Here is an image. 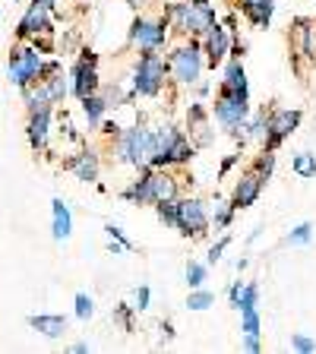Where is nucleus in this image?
Here are the masks:
<instances>
[{
	"mask_svg": "<svg viewBox=\"0 0 316 354\" xmlns=\"http://www.w3.org/2000/svg\"><path fill=\"white\" fill-rule=\"evenodd\" d=\"M120 196H124L127 203H136V206H155V203H162V199L177 196V177L168 174V168L142 165L140 177H136Z\"/></svg>",
	"mask_w": 316,
	"mask_h": 354,
	"instance_id": "1",
	"label": "nucleus"
},
{
	"mask_svg": "<svg viewBox=\"0 0 316 354\" xmlns=\"http://www.w3.org/2000/svg\"><path fill=\"white\" fill-rule=\"evenodd\" d=\"M193 158L190 136L177 130V127H158L149 133V165L152 168H168V165H187Z\"/></svg>",
	"mask_w": 316,
	"mask_h": 354,
	"instance_id": "2",
	"label": "nucleus"
},
{
	"mask_svg": "<svg viewBox=\"0 0 316 354\" xmlns=\"http://www.w3.org/2000/svg\"><path fill=\"white\" fill-rule=\"evenodd\" d=\"M168 16L177 22V29L190 38H199L206 29H212L219 16H215V7L209 0H184V3H171Z\"/></svg>",
	"mask_w": 316,
	"mask_h": 354,
	"instance_id": "3",
	"label": "nucleus"
},
{
	"mask_svg": "<svg viewBox=\"0 0 316 354\" xmlns=\"http://www.w3.org/2000/svg\"><path fill=\"white\" fill-rule=\"evenodd\" d=\"M165 76H168V60L158 51H142L133 70V95L155 98L165 88Z\"/></svg>",
	"mask_w": 316,
	"mask_h": 354,
	"instance_id": "4",
	"label": "nucleus"
},
{
	"mask_svg": "<svg viewBox=\"0 0 316 354\" xmlns=\"http://www.w3.org/2000/svg\"><path fill=\"white\" fill-rule=\"evenodd\" d=\"M203 66H206V57H203L199 41H193V38L187 44H177L174 51H171V57H168V73L174 76L180 86H193V82H199Z\"/></svg>",
	"mask_w": 316,
	"mask_h": 354,
	"instance_id": "5",
	"label": "nucleus"
},
{
	"mask_svg": "<svg viewBox=\"0 0 316 354\" xmlns=\"http://www.w3.org/2000/svg\"><path fill=\"white\" fill-rule=\"evenodd\" d=\"M41 70H44V57H41V48L38 44H22L10 54V64H7V76L16 88H26L32 82L41 80Z\"/></svg>",
	"mask_w": 316,
	"mask_h": 354,
	"instance_id": "6",
	"label": "nucleus"
},
{
	"mask_svg": "<svg viewBox=\"0 0 316 354\" xmlns=\"http://www.w3.org/2000/svg\"><path fill=\"white\" fill-rule=\"evenodd\" d=\"M118 162L130 165V168H142L149 165V130L142 127H127L118 133Z\"/></svg>",
	"mask_w": 316,
	"mask_h": 354,
	"instance_id": "7",
	"label": "nucleus"
},
{
	"mask_svg": "<svg viewBox=\"0 0 316 354\" xmlns=\"http://www.w3.org/2000/svg\"><path fill=\"white\" fill-rule=\"evenodd\" d=\"M168 41V19H155V16H136L130 26V44L140 51H158Z\"/></svg>",
	"mask_w": 316,
	"mask_h": 354,
	"instance_id": "8",
	"label": "nucleus"
},
{
	"mask_svg": "<svg viewBox=\"0 0 316 354\" xmlns=\"http://www.w3.org/2000/svg\"><path fill=\"white\" fill-rule=\"evenodd\" d=\"M51 13H54L51 0H32L29 10H26V16H22L19 26H16L19 41H35L38 35L51 32Z\"/></svg>",
	"mask_w": 316,
	"mask_h": 354,
	"instance_id": "9",
	"label": "nucleus"
},
{
	"mask_svg": "<svg viewBox=\"0 0 316 354\" xmlns=\"http://www.w3.org/2000/svg\"><path fill=\"white\" fill-rule=\"evenodd\" d=\"M209 212L199 199H177V225L174 228L180 231L184 237H203L209 231Z\"/></svg>",
	"mask_w": 316,
	"mask_h": 354,
	"instance_id": "10",
	"label": "nucleus"
},
{
	"mask_svg": "<svg viewBox=\"0 0 316 354\" xmlns=\"http://www.w3.org/2000/svg\"><path fill=\"white\" fill-rule=\"evenodd\" d=\"M212 114L219 120V127L234 133L243 120L250 118V98H237V95H228V92H219V98L212 104Z\"/></svg>",
	"mask_w": 316,
	"mask_h": 354,
	"instance_id": "11",
	"label": "nucleus"
},
{
	"mask_svg": "<svg viewBox=\"0 0 316 354\" xmlns=\"http://www.w3.org/2000/svg\"><path fill=\"white\" fill-rule=\"evenodd\" d=\"M266 120H269V130H266L263 149H272L275 152V149L297 130V124H301V111L297 108H279V111H272Z\"/></svg>",
	"mask_w": 316,
	"mask_h": 354,
	"instance_id": "12",
	"label": "nucleus"
},
{
	"mask_svg": "<svg viewBox=\"0 0 316 354\" xmlns=\"http://www.w3.org/2000/svg\"><path fill=\"white\" fill-rule=\"evenodd\" d=\"M102 88V80H98V66H95V57H82L80 64L70 70V92L76 98H86L92 92Z\"/></svg>",
	"mask_w": 316,
	"mask_h": 354,
	"instance_id": "13",
	"label": "nucleus"
},
{
	"mask_svg": "<svg viewBox=\"0 0 316 354\" xmlns=\"http://www.w3.org/2000/svg\"><path fill=\"white\" fill-rule=\"evenodd\" d=\"M38 86L44 88V95H48L51 104H64V98L70 95V82H66V73H64V66H60V60H48V64H44Z\"/></svg>",
	"mask_w": 316,
	"mask_h": 354,
	"instance_id": "14",
	"label": "nucleus"
},
{
	"mask_svg": "<svg viewBox=\"0 0 316 354\" xmlns=\"http://www.w3.org/2000/svg\"><path fill=\"white\" fill-rule=\"evenodd\" d=\"M203 54H206V64L209 66H219L221 60L231 54V32L228 29H221L219 22H215L212 29H206L203 32Z\"/></svg>",
	"mask_w": 316,
	"mask_h": 354,
	"instance_id": "15",
	"label": "nucleus"
},
{
	"mask_svg": "<svg viewBox=\"0 0 316 354\" xmlns=\"http://www.w3.org/2000/svg\"><path fill=\"white\" fill-rule=\"evenodd\" d=\"M263 184H266V177L259 174V171H247V174L241 177L234 184V193H231V206L234 209H247V206H253L259 199V193H263Z\"/></svg>",
	"mask_w": 316,
	"mask_h": 354,
	"instance_id": "16",
	"label": "nucleus"
},
{
	"mask_svg": "<svg viewBox=\"0 0 316 354\" xmlns=\"http://www.w3.org/2000/svg\"><path fill=\"white\" fill-rule=\"evenodd\" d=\"M291 44L297 57L316 60V19H297L291 26Z\"/></svg>",
	"mask_w": 316,
	"mask_h": 354,
	"instance_id": "17",
	"label": "nucleus"
},
{
	"mask_svg": "<svg viewBox=\"0 0 316 354\" xmlns=\"http://www.w3.org/2000/svg\"><path fill=\"white\" fill-rule=\"evenodd\" d=\"M219 92H228V95H237V98H250V82H247V70H243L241 57H231L225 64V76H221Z\"/></svg>",
	"mask_w": 316,
	"mask_h": 354,
	"instance_id": "18",
	"label": "nucleus"
},
{
	"mask_svg": "<svg viewBox=\"0 0 316 354\" xmlns=\"http://www.w3.org/2000/svg\"><path fill=\"white\" fill-rule=\"evenodd\" d=\"M26 136H29V146L35 152H41L48 146V136H51V108H38L29 111V127H26Z\"/></svg>",
	"mask_w": 316,
	"mask_h": 354,
	"instance_id": "19",
	"label": "nucleus"
},
{
	"mask_svg": "<svg viewBox=\"0 0 316 354\" xmlns=\"http://www.w3.org/2000/svg\"><path fill=\"white\" fill-rule=\"evenodd\" d=\"M26 323H29L35 332H41L44 339H60L66 332V326H70V319L60 317V313H32Z\"/></svg>",
	"mask_w": 316,
	"mask_h": 354,
	"instance_id": "20",
	"label": "nucleus"
},
{
	"mask_svg": "<svg viewBox=\"0 0 316 354\" xmlns=\"http://www.w3.org/2000/svg\"><path fill=\"white\" fill-rule=\"evenodd\" d=\"M66 171H73L80 180H86V184H92V180H98V155L92 152V149H86V152L73 155V158H66L64 162Z\"/></svg>",
	"mask_w": 316,
	"mask_h": 354,
	"instance_id": "21",
	"label": "nucleus"
},
{
	"mask_svg": "<svg viewBox=\"0 0 316 354\" xmlns=\"http://www.w3.org/2000/svg\"><path fill=\"white\" fill-rule=\"evenodd\" d=\"M70 231H73V215H70V206L57 196L51 203V234H54V241H66Z\"/></svg>",
	"mask_w": 316,
	"mask_h": 354,
	"instance_id": "22",
	"label": "nucleus"
},
{
	"mask_svg": "<svg viewBox=\"0 0 316 354\" xmlns=\"http://www.w3.org/2000/svg\"><path fill=\"white\" fill-rule=\"evenodd\" d=\"M241 10L243 16L253 22V26H269L272 22V13H275V0H241Z\"/></svg>",
	"mask_w": 316,
	"mask_h": 354,
	"instance_id": "23",
	"label": "nucleus"
},
{
	"mask_svg": "<svg viewBox=\"0 0 316 354\" xmlns=\"http://www.w3.org/2000/svg\"><path fill=\"white\" fill-rule=\"evenodd\" d=\"M80 102H82V114H86L89 127H102V120H104V111H108V104H104L102 92H92V95L80 98Z\"/></svg>",
	"mask_w": 316,
	"mask_h": 354,
	"instance_id": "24",
	"label": "nucleus"
},
{
	"mask_svg": "<svg viewBox=\"0 0 316 354\" xmlns=\"http://www.w3.org/2000/svg\"><path fill=\"white\" fill-rule=\"evenodd\" d=\"M259 304V285L257 281H241V291L234 297V307L243 310V307H257Z\"/></svg>",
	"mask_w": 316,
	"mask_h": 354,
	"instance_id": "25",
	"label": "nucleus"
},
{
	"mask_svg": "<svg viewBox=\"0 0 316 354\" xmlns=\"http://www.w3.org/2000/svg\"><path fill=\"white\" fill-rule=\"evenodd\" d=\"M234 212H237V209L231 206V199H215V212H212V218H209V221H212L215 228L221 231V228H228V225H231Z\"/></svg>",
	"mask_w": 316,
	"mask_h": 354,
	"instance_id": "26",
	"label": "nucleus"
},
{
	"mask_svg": "<svg viewBox=\"0 0 316 354\" xmlns=\"http://www.w3.org/2000/svg\"><path fill=\"white\" fill-rule=\"evenodd\" d=\"M291 168H295L297 177L310 180V177H316V155L313 152H297L295 162H291Z\"/></svg>",
	"mask_w": 316,
	"mask_h": 354,
	"instance_id": "27",
	"label": "nucleus"
},
{
	"mask_svg": "<svg viewBox=\"0 0 316 354\" xmlns=\"http://www.w3.org/2000/svg\"><path fill=\"white\" fill-rule=\"evenodd\" d=\"M241 326H243V335H250V339H259V329H263L259 310H257V307H243V310H241Z\"/></svg>",
	"mask_w": 316,
	"mask_h": 354,
	"instance_id": "28",
	"label": "nucleus"
},
{
	"mask_svg": "<svg viewBox=\"0 0 316 354\" xmlns=\"http://www.w3.org/2000/svg\"><path fill=\"white\" fill-rule=\"evenodd\" d=\"M206 279H209V263H196V259H190V263H187V285L203 288Z\"/></svg>",
	"mask_w": 316,
	"mask_h": 354,
	"instance_id": "29",
	"label": "nucleus"
},
{
	"mask_svg": "<svg viewBox=\"0 0 316 354\" xmlns=\"http://www.w3.org/2000/svg\"><path fill=\"white\" fill-rule=\"evenodd\" d=\"M155 212H158V221H162V225L174 228V225H177V196L162 199V203H155Z\"/></svg>",
	"mask_w": 316,
	"mask_h": 354,
	"instance_id": "30",
	"label": "nucleus"
},
{
	"mask_svg": "<svg viewBox=\"0 0 316 354\" xmlns=\"http://www.w3.org/2000/svg\"><path fill=\"white\" fill-rule=\"evenodd\" d=\"M310 241H313V221H301V225L291 228V234H288V243H291V247H307Z\"/></svg>",
	"mask_w": 316,
	"mask_h": 354,
	"instance_id": "31",
	"label": "nucleus"
},
{
	"mask_svg": "<svg viewBox=\"0 0 316 354\" xmlns=\"http://www.w3.org/2000/svg\"><path fill=\"white\" fill-rule=\"evenodd\" d=\"M212 304H215V295L206 291V288H193L190 297H187V307L190 310H209Z\"/></svg>",
	"mask_w": 316,
	"mask_h": 354,
	"instance_id": "32",
	"label": "nucleus"
},
{
	"mask_svg": "<svg viewBox=\"0 0 316 354\" xmlns=\"http://www.w3.org/2000/svg\"><path fill=\"white\" fill-rule=\"evenodd\" d=\"M73 307H76V317H80V319H92V317H95V301H92L86 291H80V295L73 297Z\"/></svg>",
	"mask_w": 316,
	"mask_h": 354,
	"instance_id": "33",
	"label": "nucleus"
},
{
	"mask_svg": "<svg viewBox=\"0 0 316 354\" xmlns=\"http://www.w3.org/2000/svg\"><path fill=\"white\" fill-rule=\"evenodd\" d=\"M272 168H275V152L272 149H263V155L257 158V165H253V171H259V174L269 180V174H272Z\"/></svg>",
	"mask_w": 316,
	"mask_h": 354,
	"instance_id": "34",
	"label": "nucleus"
},
{
	"mask_svg": "<svg viewBox=\"0 0 316 354\" xmlns=\"http://www.w3.org/2000/svg\"><path fill=\"white\" fill-rule=\"evenodd\" d=\"M149 304H152V291H149V285H140L133 291V310L142 313V310H149Z\"/></svg>",
	"mask_w": 316,
	"mask_h": 354,
	"instance_id": "35",
	"label": "nucleus"
},
{
	"mask_svg": "<svg viewBox=\"0 0 316 354\" xmlns=\"http://www.w3.org/2000/svg\"><path fill=\"white\" fill-rule=\"evenodd\" d=\"M291 348L301 354H313L316 351V342L310 339V335H304V332H297V335H291Z\"/></svg>",
	"mask_w": 316,
	"mask_h": 354,
	"instance_id": "36",
	"label": "nucleus"
},
{
	"mask_svg": "<svg viewBox=\"0 0 316 354\" xmlns=\"http://www.w3.org/2000/svg\"><path fill=\"white\" fill-rule=\"evenodd\" d=\"M228 243H231V237H221L219 243H212V247H209V266H215L221 257H225V250H228Z\"/></svg>",
	"mask_w": 316,
	"mask_h": 354,
	"instance_id": "37",
	"label": "nucleus"
},
{
	"mask_svg": "<svg viewBox=\"0 0 316 354\" xmlns=\"http://www.w3.org/2000/svg\"><path fill=\"white\" fill-rule=\"evenodd\" d=\"M130 313H136V310H133V307H127V304H124V307H118V310H114V319H118V323L124 326L127 332H133V317H130Z\"/></svg>",
	"mask_w": 316,
	"mask_h": 354,
	"instance_id": "38",
	"label": "nucleus"
},
{
	"mask_svg": "<svg viewBox=\"0 0 316 354\" xmlns=\"http://www.w3.org/2000/svg\"><path fill=\"white\" fill-rule=\"evenodd\" d=\"M243 348H247V351H253V354H257L263 345H259V339H250V335H243Z\"/></svg>",
	"mask_w": 316,
	"mask_h": 354,
	"instance_id": "39",
	"label": "nucleus"
},
{
	"mask_svg": "<svg viewBox=\"0 0 316 354\" xmlns=\"http://www.w3.org/2000/svg\"><path fill=\"white\" fill-rule=\"evenodd\" d=\"M234 162H237V155H228V158L221 162V174H225V171H228V168H231V165H234Z\"/></svg>",
	"mask_w": 316,
	"mask_h": 354,
	"instance_id": "40",
	"label": "nucleus"
},
{
	"mask_svg": "<svg viewBox=\"0 0 316 354\" xmlns=\"http://www.w3.org/2000/svg\"><path fill=\"white\" fill-rule=\"evenodd\" d=\"M196 95H199V98L209 95V82H199V86H196Z\"/></svg>",
	"mask_w": 316,
	"mask_h": 354,
	"instance_id": "41",
	"label": "nucleus"
},
{
	"mask_svg": "<svg viewBox=\"0 0 316 354\" xmlns=\"http://www.w3.org/2000/svg\"><path fill=\"white\" fill-rule=\"evenodd\" d=\"M70 351H76V354H86V351H89V345H86V342H76V345L70 348Z\"/></svg>",
	"mask_w": 316,
	"mask_h": 354,
	"instance_id": "42",
	"label": "nucleus"
},
{
	"mask_svg": "<svg viewBox=\"0 0 316 354\" xmlns=\"http://www.w3.org/2000/svg\"><path fill=\"white\" fill-rule=\"evenodd\" d=\"M130 7H136V10H140V7H146V0H130Z\"/></svg>",
	"mask_w": 316,
	"mask_h": 354,
	"instance_id": "43",
	"label": "nucleus"
},
{
	"mask_svg": "<svg viewBox=\"0 0 316 354\" xmlns=\"http://www.w3.org/2000/svg\"><path fill=\"white\" fill-rule=\"evenodd\" d=\"M51 3H54V7H57V3H60V0H51Z\"/></svg>",
	"mask_w": 316,
	"mask_h": 354,
	"instance_id": "44",
	"label": "nucleus"
},
{
	"mask_svg": "<svg viewBox=\"0 0 316 354\" xmlns=\"http://www.w3.org/2000/svg\"><path fill=\"white\" fill-rule=\"evenodd\" d=\"M13 3H16V0H13Z\"/></svg>",
	"mask_w": 316,
	"mask_h": 354,
	"instance_id": "45",
	"label": "nucleus"
}]
</instances>
